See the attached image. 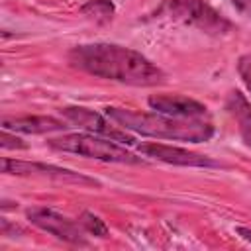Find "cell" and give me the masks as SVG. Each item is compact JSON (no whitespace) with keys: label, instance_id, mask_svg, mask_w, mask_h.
<instances>
[{"label":"cell","instance_id":"obj_1","mask_svg":"<svg viewBox=\"0 0 251 251\" xmlns=\"http://www.w3.org/2000/svg\"><path fill=\"white\" fill-rule=\"evenodd\" d=\"M69 63L92 76L129 86H155L165 80V73L145 55L116 43L76 45L69 51Z\"/></svg>","mask_w":251,"mask_h":251},{"label":"cell","instance_id":"obj_2","mask_svg":"<svg viewBox=\"0 0 251 251\" xmlns=\"http://www.w3.org/2000/svg\"><path fill=\"white\" fill-rule=\"evenodd\" d=\"M106 116L116 122L126 131H133L145 137L171 139V141H188L204 143L214 135V126L206 120L192 118H175L167 114H145L126 108H106Z\"/></svg>","mask_w":251,"mask_h":251},{"label":"cell","instance_id":"obj_3","mask_svg":"<svg viewBox=\"0 0 251 251\" xmlns=\"http://www.w3.org/2000/svg\"><path fill=\"white\" fill-rule=\"evenodd\" d=\"M49 147L63 151V153H75L80 157L104 161V163H122V165H139L143 163L141 157H135L126 147L118 145L114 139L96 135V133H63L59 137H51Z\"/></svg>","mask_w":251,"mask_h":251},{"label":"cell","instance_id":"obj_4","mask_svg":"<svg viewBox=\"0 0 251 251\" xmlns=\"http://www.w3.org/2000/svg\"><path fill=\"white\" fill-rule=\"evenodd\" d=\"M155 16L169 18L210 35H226L233 31V24L204 0H165L157 8Z\"/></svg>","mask_w":251,"mask_h":251},{"label":"cell","instance_id":"obj_5","mask_svg":"<svg viewBox=\"0 0 251 251\" xmlns=\"http://www.w3.org/2000/svg\"><path fill=\"white\" fill-rule=\"evenodd\" d=\"M25 216L33 226L55 235L57 239H63L73 245H86V241H84L86 229L80 226V222H73V220L61 216L59 212H55L51 208H41V206L29 208L25 212Z\"/></svg>","mask_w":251,"mask_h":251},{"label":"cell","instance_id":"obj_6","mask_svg":"<svg viewBox=\"0 0 251 251\" xmlns=\"http://www.w3.org/2000/svg\"><path fill=\"white\" fill-rule=\"evenodd\" d=\"M61 112L71 124H75L76 127H80L88 133L104 135V137H110L114 141H122V143H127V145L135 143V139L131 135H127L124 127L114 126L108 116L104 118V116H100V114H96L88 108H80V106H67Z\"/></svg>","mask_w":251,"mask_h":251},{"label":"cell","instance_id":"obj_7","mask_svg":"<svg viewBox=\"0 0 251 251\" xmlns=\"http://www.w3.org/2000/svg\"><path fill=\"white\" fill-rule=\"evenodd\" d=\"M137 151L145 157L169 163V165H178V167H218L216 161H212L206 155L182 149V147H175V145H165V143H141L137 145Z\"/></svg>","mask_w":251,"mask_h":251},{"label":"cell","instance_id":"obj_8","mask_svg":"<svg viewBox=\"0 0 251 251\" xmlns=\"http://www.w3.org/2000/svg\"><path fill=\"white\" fill-rule=\"evenodd\" d=\"M147 104L155 112L175 116V118L204 120L208 116V108L202 102L188 98V96H182V94H153L147 98Z\"/></svg>","mask_w":251,"mask_h":251},{"label":"cell","instance_id":"obj_9","mask_svg":"<svg viewBox=\"0 0 251 251\" xmlns=\"http://www.w3.org/2000/svg\"><path fill=\"white\" fill-rule=\"evenodd\" d=\"M2 171L6 175H41V176H53L59 180H71L78 184H98L96 180L78 175L69 169H61L55 165H45V163H29V161H16V159H2Z\"/></svg>","mask_w":251,"mask_h":251},{"label":"cell","instance_id":"obj_10","mask_svg":"<svg viewBox=\"0 0 251 251\" xmlns=\"http://www.w3.org/2000/svg\"><path fill=\"white\" fill-rule=\"evenodd\" d=\"M2 127L20 131V133H51L67 129L65 122L51 116H18V118H2Z\"/></svg>","mask_w":251,"mask_h":251},{"label":"cell","instance_id":"obj_11","mask_svg":"<svg viewBox=\"0 0 251 251\" xmlns=\"http://www.w3.org/2000/svg\"><path fill=\"white\" fill-rule=\"evenodd\" d=\"M227 110L237 122V129L245 145L251 147V104L245 100L243 94L231 92L227 98Z\"/></svg>","mask_w":251,"mask_h":251},{"label":"cell","instance_id":"obj_12","mask_svg":"<svg viewBox=\"0 0 251 251\" xmlns=\"http://www.w3.org/2000/svg\"><path fill=\"white\" fill-rule=\"evenodd\" d=\"M80 12L98 24H106L114 16V4L110 0H90L80 8Z\"/></svg>","mask_w":251,"mask_h":251},{"label":"cell","instance_id":"obj_13","mask_svg":"<svg viewBox=\"0 0 251 251\" xmlns=\"http://www.w3.org/2000/svg\"><path fill=\"white\" fill-rule=\"evenodd\" d=\"M78 222H80V226L86 229V233H90V235H96V237H106V235H108L106 224H104L98 216H94V214H90V212H84Z\"/></svg>","mask_w":251,"mask_h":251},{"label":"cell","instance_id":"obj_14","mask_svg":"<svg viewBox=\"0 0 251 251\" xmlns=\"http://www.w3.org/2000/svg\"><path fill=\"white\" fill-rule=\"evenodd\" d=\"M237 73H239V78L243 80V84L247 86V90L251 92V53L239 57V61H237Z\"/></svg>","mask_w":251,"mask_h":251},{"label":"cell","instance_id":"obj_15","mask_svg":"<svg viewBox=\"0 0 251 251\" xmlns=\"http://www.w3.org/2000/svg\"><path fill=\"white\" fill-rule=\"evenodd\" d=\"M0 145L4 149H25L27 147L20 137L8 133V129H4V127H2V135H0Z\"/></svg>","mask_w":251,"mask_h":251},{"label":"cell","instance_id":"obj_16","mask_svg":"<svg viewBox=\"0 0 251 251\" xmlns=\"http://www.w3.org/2000/svg\"><path fill=\"white\" fill-rule=\"evenodd\" d=\"M233 8L247 20H251V0H231Z\"/></svg>","mask_w":251,"mask_h":251},{"label":"cell","instance_id":"obj_17","mask_svg":"<svg viewBox=\"0 0 251 251\" xmlns=\"http://www.w3.org/2000/svg\"><path fill=\"white\" fill-rule=\"evenodd\" d=\"M237 233H239V237H243L245 241L251 243V229L249 227H237Z\"/></svg>","mask_w":251,"mask_h":251}]
</instances>
